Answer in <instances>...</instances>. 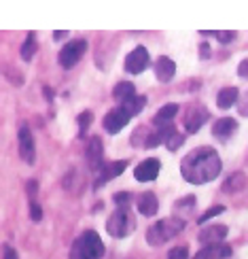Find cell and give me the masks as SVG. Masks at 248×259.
<instances>
[{
  "instance_id": "6da1fadb",
  "label": "cell",
  "mask_w": 248,
  "mask_h": 259,
  "mask_svg": "<svg viewBox=\"0 0 248 259\" xmlns=\"http://www.w3.org/2000/svg\"><path fill=\"white\" fill-rule=\"evenodd\" d=\"M180 175L193 185L214 181L221 175V157L210 147H200L180 161Z\"/></svg>"
},
{
  "instance_id": "7a4b0ae2",
  "label": "cell",
  "mask_w": 248,
  "mask_h": 259,
  "mask_svg": "<svg viewBox=\"0 0 248 259\" xmlns=\"http://www.w3.org/2000/svg\"><path fill=\"white\" fill-rule=\"evenodd\" d=\"M104 255V242L93 230H87L81 238L74 240L70 259H102Z\"/></svg>"
},
{
  "instance_id": "3957f363",
  "label": "cell",
  "mask_w": 248,
  "mask_h": 259,
  "mask_svg": "<svg viewBox=\"0 0 248 259\" xmlns=\"http://www.w3.org/2000/svg\"><path fill=\"white\" fill-rule=\"evenodd\" d=\"M185 228V221L178 219V217H168V219H161L155 225H151L148 232H146V242L151 246H159L168 240H172L174 236H178Z\"/></svg>"
},
{
  "instance_id": "277c9868",
  "label": "cell",
  "mask_w": 248,
  "mask_h": 259,
  "mask_svg": "<svg viewBox=\"0 0 248 259\" xmlns=\"http://www.w3.org/2000/svg\"><path fill=\"white\" fill-rule=\"evenodd\" d=\"M134 228H136V221L129 208H117L109 217V221H106V230H109L113 238H125L127 234H132Z\"/></svg>"
},
{
  "instance_id": "5b68a950",
  "label": "cell",
  "mask_w": 248,
  "mask_h": 259,
  "mask_svg": "<svg viewBox=\"0 0 248 259\" xmlns=\"http://www.w3.org/2000/svg\"><path fill=\"white\" fill-rule=\"evenodd\" d=\"M85 49H87V42L85 40H72L68 45H64V49L60 51V64L62 68H74L79 64V60L83 58Z\"/></svg>"
},
{
  "instance_id": "8992f818",
  "label": "cell",
  "mask_w": 248,
  "mask_h": 259,
  "mask_svg": "<svg viewBox=\"0 0 248 259\" xmlns=\"http://www.w3.org/2000/svg\"><path fill=\"white\" fill-rule=\"evenodd\" d=\"M185 127H187V132H191V134H195L197 130L208 121V109L206 106H202V104H193V106H189V111L185 113Z\"/></svg>"
},
{
  "instance_id": "52a82bcc",
  "label": "cell",
  "mask_w": 248,
  "mask_h": 259,
  "mask_svg": "<svg viewBox=\"0 0 248 259\" xmlns=\"http://www.w3.org/2000/svg\"><path fill=\"white\" fill-rule=\"evenodd\" d=\"M19 155L21 159L26 161V164H34V159H36V147H34V138H32V132L26 127V125H21L19 127Z\"/></svg>"
},
{
  "instance_id": "ba28073f",
  "label": "cell",
  "mask_w": 248,
  "mask_h": 259,
  "mask_svg": "<svg viewBox=\"0 0 248 259\" xmlns=\"http://www.w3.org/2000/svg\"><path fill=\"white\" fill-rule=\"evenodd\" d=\"M148 66V51L144 47H136L129 56L125 58V70L129 74H140Z\"/></svg>"
},
{
  "instance_id": "9c48e42d",
  "label": "cell",
  "mask_w": 248,
  "mask_h": 259,
  "mask_svg": "<svg viewBox=\"0 0 248 259\" xmlns=\"http://www.w3.org/2000/svg\"><path fill=\"white\" fill-rule=\"evenodd\" d=\"M127 123H129V115L121 109V106H119V109L109 111V113H106V117H104V130L109 134H119Z\"/></svg>"
},
{
  "instance_id": "30bf717a",
  "label": "cell",
  "mask_w": 248,
  "mask_h": 259,
  "mask_svg": "<svg viewBox=\"0 0 248 259\" xmlns=\"http://www.w3.org/2000/svg\"><path fill=\"white\" fill-rule=\"evenodd\" d=\"M159 168H161L159 159H155V157L144 159L142 164H138V166L134 168V177H136V181H140V183L155 181V179H157V175H159Z\"/></svg>"
},
{
  "instance_id": "8fae6325",
  "label": "cell",
  "mask_w": 248,
  "mask_h": 259,
  "mask_svg": "<svg viewBox=\"0 0 248 259\" xmlns=\"http://www.w3.org/2000/svg\"><path fill=\"white\" fill-rule=\"evenodd\" d=\"M227 225H210V228L202 230L197 240L204 244V246H210V244H223V240L227 238Z\"/></svg>"
},
{
  "instance_id": "7c38bea8",
  "label": "cell",
  "mask_w": 248,
  "mask_h": 259,
  "mask_svg": "<svg viewBox=\"0 0 248 259\" xmlns=\"http://www.w3.org/2000/svg\"><path fill=\"white\" fill-rule=\"evenodd\" d=\"M102 155H104V149H102V140L98 136H93L89 140V147H87V153H85V157H87V164L91 170H100L104 164H102Z\"/></svg>"
},
{
  "instance_id": "4fadbf2b",
  "label": "cell",
  "mask_w": 248,
  "mask_h": 259,
  "mask_svg": "<svg viewBox=\"0 0 248 259\" xmlns=\"http://www.w3.org/2000/svg\"><path fill=\"white\" fill-rule=\"evenodd\" d=\"M229 255H231L229 244H210V246L200 249L193 259H227Z\"/></svg>"
},
{
  "instance_id": "5bb4252c",
  "label": "cell",
  "mask_w": 248,
  "mask_h": 259,
  "mask_svg": "<svg viewBox=\"0 0 248 259\" xmlns=\"http://www.w3.org/2000/svg\"><path fill=\"white\" fill-rule=\"evenodd\" d=\"M235 130H238V121L231 119V117H223V119L214 121V127H212V134L214 138L219 140H227L235 134Z\"/></svg>"
},
{
  "instance_id": "9a60e30c",
  "label": "cell",
  "mask_w": 248,
  "mask_h": 259,
  "mask_svg": "<svg viewBox=\"0 0 248 259\" xmlns=\"http://www.w3.org/2000/svg\"><path fill=\"white\" fill-rule=\"evenodd\" d=\"M174 72H176V64L172 62L170 58L161 56V58L155 62V77H157L161 83L172 81V77H174Z\"/></svg>"
},
{
  "instance_id": "2e32d148",
  "label": "cell",
  "mask_w": 248,
  "mask_h": 259,
  "mask_svg": "<svg viewBox=\"0 0 248 259\" xmlns=\"http://www.w3.org/2000/svg\"><path fill=\"white\" fill-rule=\"evenodd\" d=\"M125 168H127V161H123V159H119V161H113V164H104V166L100 168L98 187H100V185H104L106 181H111V179H115V177H119Z\"/></svg>"
},
{
  "instance_id": "e0dca14e",
  "label": "cell",
  "mask_w": 248,
  "mask_h": 259,
  "mask_svg": "<svg viewBox=\"0 0 248 259\" xmlns=\"http://www.w3.org/2000/svg\"><path fill=\"white\" fill-rule=\"evenodd\" d=\"M157 208H159V202L155 198V193L146 191L138 198V210H140V214H144V217H153V214H157Z\"/></svg>"
},
{
  "instance_id": "ac0fdd59",
  "label": "cell",
  "mask_w": 248,
  "mask_h": 259,
  "mask_svg": "<svg viewBox=\"0 0 248 259\" xmlns=\"http://www.w3.org/2000/svg\"><path fill=\"white\" fill-rule=\"evenodd\" d=\"M240 100V92L238 88H223L217 96V104L219 109H231V106Z\"/></svg>"
},
{
  "instance_id": "d6986e66",
  "label": "cell",
  "mask_w": 248,
  "mask_h": 259,
  "mask_svg": "<svg viewBox=\"0 0 248 259\" xmlns=\"http://www.w3.org/2000/svg\"><path fill=\"white\" fill-rule=\"evenodd\" d=\"M246 187V175L244 172H233L227 177V181L223 183V191L225 193H238Z\"/></svg>"
},
{
  "instance_id": "ffe728a7",
  "label": "cell",
  "mask_w": 248,
  "mask_h": 259,
  "mask_svg": "<svg viewBox=\"0 0 248 259\" xmlns=\"http://www.w3.org/2000/svg\"><path fill=\"white\" fill-rule=\"evenodd\" d=\"M132 96H136V90H134V83H129V81H121V83H117L115 85V90H113V98L117 102H125L129 100Z\"/></svg>"
},
{
  "instance_id": "44dd1931",
  "label": "cell",
  "mask_w": 248,
  "mask_h": 259,
  "mask_svg": "<svg viewBox=\"0 0 248 259\" xmlns=\"http://www.w3.org/2000/svg\"><path fill=\"white\" fill-rule=\"evenodd\" d=\"M146 106V96H132L129 100H125L123 104H121V109L132 117V115H138L140 111H142Z\"/></svg>"
},
{
  "instance_id": "7402d4cb",
  "label": "cell",
  "mask_w": 248,
  "mask_h": 259,
  "mask_svg": "<svg viewBox=\"0 0 248 259\" xmlns=\"http://www.w3.org/2000/svg\"><path fill=\"white\" fill-rule=\"evenodd\" d=\"M176 113H178V104H166V106H161L159 109V113L155 115V123H168L170 119H174L176 117Z\"/></svg>"
},
{
  "instance_id": "603a6c76",
  "label": "cell",
  "mask_w": 248,
  "mask_h": 259,
  "mask_svg": "<svg viewBox=\"0 0 248 259\" xmlns=\"http://www.w3.org/2000/svg\"><path fill=\"white\" fill-rule=\"evenodd\" d=\"M193 206H195V198H193V196H187L185 200H180V202L174 204V217L182 219L185 214H189V212L193 210ZM182 221H185V219H182Z\"/></svg>"
},
{
  "instance_id": "cb8c5ba5",
  "label": "cell",
  "mask_w": 248,
  "mask_h": 259,
  "mask_svg": "<svg viewBox=\"0 0 248 259\" xmlns=\"http://www.w3.org/2000/svg\"><path fill=\"white\" fill-rule=\"evenodd\" d=\"M34 51H36V40H34V34H28V38L24 40V45H21V58H24L26 62L32 60V56H34Z\"/></svg>"
},
{
  "instance_id": "d4e9b609",
  "label": "cell",
  "mask_w": 248,
  "mask_h": 259,
  "mask_svg": "<svg viewBox=\"0 0 248 259\" xmlns=\"http://www.w3.org/2000/svg\"><path fill=\"white\" fill-rule=\"evenodd\" d=\"M115 204L119 208H129V204H132V193H127V191L115 193Z\"/></svg>"
},
{
  "instance_id": "484cf974",
  "label": "cell",
  "mask_w": 248,
  "mask_h": 259,
  "mask_svg": "<svg viewBox=\"0 0 248 259\" xmlns=\"http://www.w3.org/2000/svg\"><path fill=\"white\" fill-rule=\"evenodd\" d=\"M221 212H225V206H212V208H208L206 212L202 214V217L197 219V223H206L208 219H212V217H217V214H221Z\"/></svg>"
},
{
  "instance_id": "4316f807",
  "label": "cell",
  "mask_w": 248,
  "mask_h": 259,
  "mask_svg": "<svg viewBox=\"0 0 248 259\" xmlns=\"http://www.w3.org/2000/svg\"><path fill=\"white\" fill-rule=\"evenodd\" d=\"M93 121V115H91V111H83L81 115H79V127H81V132H85V130L89 127V123Z\"/></svg>"
},
{
  "instance_id": "83f0119b",
  "label": "cell",
  "mask_w": 248,
  "mask_h": 259,
  "mask_svg": "<svg viewBox=\"0 0 248 259\" xmlns=\"http://www.w3.org/2000/svg\"><path fill=\"white\" fill-rule=\"evenodd\" d=\"M189 257V249L187 246H176L168 253V259H187Z\"/></svg>"
},
{
  "instance_id": "f1b7e54d",
  "label": "cell",
  "mask_w": 248,
  "mask_h": 259,
  "mask_svg": "<svg viewBox=\"0 0 248 259\" xmlns=\"http://www.w3.org/2000/svg\"><path fill=\"white\" fill-rule=\"evenodd\" d=\"M214 36L219 38V42L227 45V42H231V40L235 38V32H231V30H221V32H214Z\"/></svg>"
},
{
  "instance_id": "f546056e",
  "label": "cell",
  "mask_w": 248,
  "mask_h": 259,
  "mask_svg": "<svg viewBox=\"0 0 248 259\" xmlns=\"http://www.w3.org/2000/svg\"><path fill=\"white\" fill-rule=\"evenodd\" d=\"M30 217H32V221H36V223L42 219V208L36 204V200L30 202Z\"/></svg>"
},
{
  "instance_id": "4dcf8cb0",
  "label": "cell",
  "mask_w": 248,
  "mask_h": 259,
  "mask_svg": "<svg viewBox=\"0 0 248 259\" xmlns=\"http://www.w3.org/2000/svg\"><path fill=\"white\" fill-rule=\"evenodd\" d=\"M3 259H19V257H17V251L13 249V246L5 244V253H3Z\"/></svg>"
},
{
  "instance_id": "1f68e13d",
  "label": "cell",
  "mask_w": 248,
  "mask_h": 259,
  "mask_svg": "<svg viewBox=\"0 0 248 259\" xmlns=\"http://www.w3.org/2000/svg\"><path fill=\"white\" fill-rule=\"evenodd\" d=\"M238 102H240V113H242L244 117H248V92H246V96H242Z\"/></svg>"
},
{
  "instance_id": "d6a6232c",
  "label": "cell",
  "mask_w": 248,
  "mask_h": 259,
  "mask_svg": "<svg viewBox=\"0 0 248 259\" xmlns=\"http://www.w3.org/2000/svg\"><path fill=\"white\" fill-rule=\"evenodd\" d=\"M238 74L242 79H248V60H242L240 66H238Z\"/></svg>"
},
{
  "instance_id": "836d02e7",
  "label": "cell",
  "mask_w": 248,
  "mask_h": 259,
  "mask_svg": "<svg viewBox=\"0 0 248 259\" xmlns=\"http://www.w3.org/2000/svg\"><path fill=\"white\" fill-rule=\"evenodd\" d=\"M28 193H30V202H34V198H36V181H28Z\"/></svg>"
},
{
  "instance_id": "e575fe53",
  "label": "cell",
  "mask_w": 248,
  "mask_h": 259,
  "mask_svg": "<svg viewBox=\"0 0 248 259\" xmlns=\"http://www.w3.org/2000/svg\"><path fill=\"white\" fill-rule=\"evenodd\" d=\"M66 34H68V32L60 30V32H53V38H56V40H62V38H66Z\"/></svg>"
},
{
  "instance_id": "d590c367",
  "label": "cell",
  "mask_w": 248,
  "mask_h": 259,
  "mask_svg": "<svg viewBox=\"0 0 248 259\" xmlns=\"http://www.w3.org/2000/svg\"><path fill=\"white\" fill-rule=\"evenodd\" d=\"M208 56H210V49H208L206 42H204V45H202V58H208Z\"/></svg>"
},
{
  "instance_id": "8d00e7d4",
  "label": "cell",
  "mask_w": 248,
  "mask_h": 259,
  "mask_svg": "<svg viewBox=\"0 0 248 259\" xmlns=\"http://www.w3.org/2000/svg\"><path fill=\"white\" fill-rule=\"evenodd\" d=\"M45 94H47V100H51V98H53V92H51L49 88H45Z\"/></svg>"
}]
</instances>
